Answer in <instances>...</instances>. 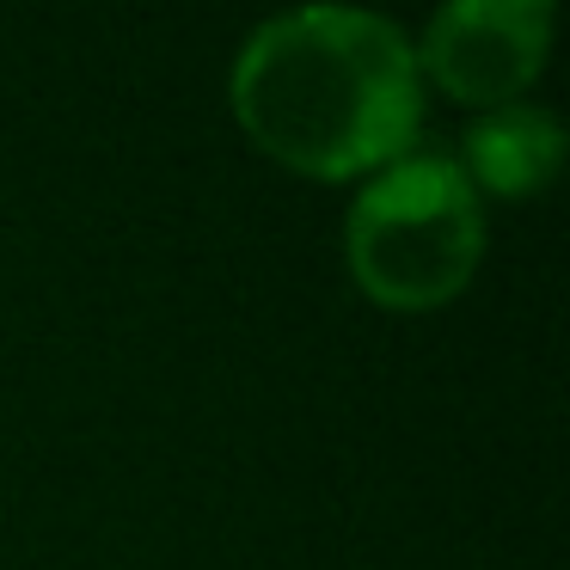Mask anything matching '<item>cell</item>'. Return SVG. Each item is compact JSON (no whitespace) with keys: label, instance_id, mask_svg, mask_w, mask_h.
<instances>
[{"label":"cell","instance_id":"6da1fadb","mask_svg":"<svg viewBox=\"0 0 570 570\" xmlns=\"http://www.w3.org/2000/svg\"><path fill=\"white\" fill-rule=\"evenodd\" d=\"M417 50L356 7H301L246 38L234 117L271 160L313 178L381 173L417 136Z\"/></svg>","mask_w":570,"mask_h":570},{"label":"cell","instance_id":"7a4b0ae2","mask_svg":"<svg viewBox=\"0 0 570 570\" xmlns=\"http://www.w3.org/2000/svg\"><path fill=\"white\" fill-rule=\"evenodd\" d=\"M350 276L381 307H442L472 283L484 209L454 154H399L368 178L344 222Z\"/></svg>","mask_w":570,"mask_h":570},{"label":"cell","instance_id":"3957f363","mask_svg":"<svg viewBox=\"0 0 570 570\" xmlns=\"http://www.w3.org/2000/svg\"><path fill=\"white\" fill-rule=\"evenodd\" d=\"M552 43L546 0H454L423 31V68L448 99L472 111L521 105Z\"/></svg>","mask_w":570,"mask_h":570},{"label":"cell","instance_id":"277c9868","mask_svg":"<svg viewBox=\"0 0 570 570\" xmlns=\"http://www.w3.org/2000/svg\"><path fill=\"white\" fill-rule=\"evenodd\" d=\"M558 160H564L558 117L540 105H503L466 129L460 173L472 178V190H491V197H533L558 173Z\"/></svg>","mask_w":570,"mask_h":570}]
</instances>
